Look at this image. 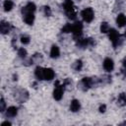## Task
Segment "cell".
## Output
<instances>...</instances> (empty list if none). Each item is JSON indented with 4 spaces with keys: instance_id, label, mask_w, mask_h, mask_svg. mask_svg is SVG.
<instances>
[{
    "instance_id": "44dd1931",
    "label": "cell",
    "mask_w": 126,
    "mask_h": 126,
    "mask_svg": "<svg viewBox=\"0 0 126 126\" xmlns=\"http://www.w3.org/2000/svg\"><path fill=\"white\" fill-rule=\"evenodd\" d=\"M66 15L68 16V18H69L70 20H75L76 17H77V13H76L75 9H72V10H70V11H67V12H66Z\"/></svg>"
},
{
    "instance_id": "6da1fadb",
    "label": "cell",
    "mask_w": 126,
    "mask_h": 126,
    "mask_svg": "<svg viewBox=\"0 0 126 126\" xmlns=\"http://www.w3.org/2000/svg\"><path fill=\"white\" fill-rule=\"evenodd\" d=\"M63 93H64V86L60 85L58 81H56L55 83V89L53 91V97L55 100H60L63 96Z\"/></svg>"
},
{
    "instance_id": "9a60e30c",
    "label": "cell",
    "mask_w": 126,
    "mask_h": 126,
    "mask_svg": "<svg viewBox=\"0 0 126 126\" xmlns=\"http://www.w3.org/2000/svg\"><path fill=\"white\" fill-rule=\"evenodd\" d=\"M60 55V50L57 45H52L51 50H50V57L51 58H57Z\"/></svg>"
},
{
    "instance_id": "7a4b0ae2",
    "label": "cell",
    "mask_w": 126,
    "mask_h": 126,
    "mask_svg": "<svg viewBox=\"0 0 126 126\" xmlns=\"http://www.w3.org/2000/svg\"><path fill=\"white\" fill-rule=\"evenodd\" d=\"M82 31H83V24H82L81 22H76V23L72 26V32H73L74 38H75L76 40H78L79 38H81Z\"/></svg>"
},
{
    "instance_id": "ba28073f",
    "label": "cell",
    "mask_w": 126,
    "mask_h": 126,
    "mask_svg": "<svg viewBox=\"0 0 126 126\" xmlns=\"http://www.w3.org/2000/svg\"><path fill=\"white\" fill-rule=\"evenodd\" d=\"M55 73L51 68H44V75H43V80L50 81L54 78Z\"/></svg>"
},
{
    "instance_id": "484cf974",
    "label": "cell",
    "mask_w": 126,
    "mask_h": 126,
    "mask_svg": "<svg viewBox=\"0 0 126 126\" xmlns=\"http://www.w3.org/2000/svg\"><path fill=\"white\" fill-rule=\"evenodd\" d=\"M43 10H44V15L45 16H51V9H50V7L49 6H44V8H43Z\"/></svg>"
},
{
    "instance_id": "e0dca14e",
    "label": "cell",
    "mask_w": 126,
    "mask_h": 126,
    "mask_svg": "<svg viewBox=\"0 0 126 126\" xmlns=\"http://www.w3.org/2000/svg\"><path fill=\"white\" fill-rule=\"evenodd\" d=\"M63 7H64L65 12L70 11V10L74 9V3H73L72 0H65L64 3H63Z\"/></svg>"
},
{
    "instance_id": "4dcf8cb0",
    "label": "cell",
    "mask_w": 126,
    "mask_h": 126,
    "mask_svg": "<svg viewBox=\"0 0 126 126\" xmlns=\"http://www.w3.org/2000/svg\"><path fill=\"white\" fill-rule=\"evenodd\" d=\"M125 36H126V31H125Z\"/></svg>"
},
{
    "instance_id": "4fadbf2b",
    "label": "cell",
    "mask_w": 126,
    "mask_h": 126,
    "mask_svg": "<svg viewBox=\"0 0 126 126\" xmlns=\"http://www.w3.org/2000/svg\"><path fill=\"white\" fill-rule=\"evenodd\" d=\"M34 75L38 80H43V75H44V68L37 66L34 70Z\"/></svg>"
},
{
    "instance_id": "8fae6325",
    "label": "cell",
    "mask_w": 126,
    "mask_h": 126,
    "mask_svg": "<svg viewBox=\"0 0 126 126\" xmlns=\"http://www.w3.org/2000/svg\"><path fill=\"white\" fill-rule=\"evenodd\" d=\"M116 24H117V26L120 27V28L124 27V26L126 25V17H125V15L119 14V15L117 16V18H116Z\"/></svg>"
},
{
    "instance_id": "83f0119b",
    "label": "cell",
    "mask_w": 126,
    "mask_h": 126,
    "mask_svg": "<svg viewBox=\"0 0 126 126\" xmlns=\"http://www.w3.org/2000/svg\"><path fill=\"white\" fill-rule=\"evenodd\" d=\"M122 63H123V69H122L123 71H122V73L124 74V76H126V56L124 57V59H123V62H122Z\"/></svg>"
},
{
    "instance_id": "cb8c5ba5",
    "label": "cell",
    "mask_w": 126,
    "mask_h": 126,
    "mask_svg": "<svg viewBox=\"0 0 126 126\" xmlns=\"http://www.w3.org/2000/svg\"><path fill=\"white\" fill-rule=\"evenodd\" d=\"M18 55H19L21 58H26V57H27V50H26L24 47H21V48L18 50Z\"/></svg>"
},
{
    "instance_id": "30bf717a",
    "label": "cell",
    "mask_w": 126,
    "mask_h": 126,
    "mask_svg": "<svg viewBox=\"0 0 126 126\" xmlns=\"http://www.w3.org/2000/svg\"><path fill=\"white\" fill-rule=\"evenodd\" d=\"M10 28H11V26H10L9 23H7L5 21L1 22V24H0V32H1V33H3V34L8 33L9 31H10Z\"/></svg>"
},
{
    "instance_id": "ffe728a7",
    "label": "cell",
    "mask_w": 126,
    "mask_h": 126,
    "mask_svg": "<svg viewBox=\"0 0 126 126\" xmlns=\"http://www.w3.org/2000/svg\"><path fill=\"white\" fill-rule=\"evenodd\" d=\"M109 30H110L109 29V25L106 22H102L101 25H100V32L102 33H106V32H109Z\"/></svg>"
},
{
    "instance_id": "d6986e66",
    "label": "cell",
    "mask_w": 126,
    "mask_h": 126,
    "mask_svg": "<svg viewBox=\"0 0 126 126\" xmlns=\"http://www.w3.org/2000/svg\"><path fill=\"white\" fill-rule=\"evenodd\" d=\"M4 10L6 11V12H9V11H11L12 10V8H13V6H14V3L11 1V0H6L5 2H4Z\"/></svg>"
},
{
    "instance_id": "f1b7e54d",
    "label": "cell",
    "mask_w": 126,
    "mask_h": 126,
    "mask_svg": "<svg viewBox=\"0 0 126 126\" xmlns=\"http://www.w3.org/2000/svg\"><path fill=\"white\" fill-rule=\"evenodd\" d=\"M105 109H106V105L105 104H102V105H100L99 106V112H104L105 111Z\"/></svg>"
},
{
    "instance_id": "5bb4252c",
    "label": "cell",
    "mask_w": 126,
    "mask_h": 126,
    "mask_svg": "<svg viewBox=\"0 0 126 126\" xmlns=\"http://www.w3.org/2000/svg\"><path fill=\"white\" fill-rule=\"evenodd\" d=\"M24 21H25V23L28 24V25H32V23H33V21H34L33 13L25 14V15H24Z\"/></svg>"
},
{
    "instance_id": "7c38bea8",
    "label": "cell",
    "mask_w": 126,
    "mask_h": 126,
    "mask_svg": "<svg viewBox=\"0 0 126 126\" xmlns=\"http://www.w3.org/2000/svg\"><path fill=\"white\" fill-rule=\"evenodd\" d=\"M80 107H81V104H80V101H79L78 99H73V100L71 101V104H70V109H71V111L77 112V111H79Z\"/></svg>"
},
{
    "instance_id": "277c9868",
    "label": "cell",
    "mask_w": 126,
    "mask_h": 126,
    "mask_svg": "<svg viewBox=\"0 0 126 126\" xmlns=\"http://www.w3.org/2000/svg\"><path fill=\"white\" fill-rule=\"evenodd\" d=\"M93 85H94V80L93 79H91V78H83L82 81L78 84V88H80L83 91H87Z\"/></svg>"
},
{
    "instance_id": "ac0fdd59",
    "label": "cell",
    "mask_w": 126,
    "mask_h": 126,
    "mask_svg": "<svg viewBox=\"0 0 126 126\" xmlns=\"http://www.w3.org/2000/svg\"><path fill=\"white\" fill-rule=\"evenodd\" d=\"M117 103L120 105V106H124L126 105V94H120L118 95V98H117Z\"/></svg>"
},
{
    "instance_id": "3957f363",
    "label": "cell",
    "mask_w": 126,
    "mask_h": 126,
    "mask_svg": "<svg viewBox=\"0 0 126 126\" xmlns=\"http://www.w3.org/2000/svg\"><path fill=\"white\" fill-rule=\"evenodd\" d=\"M108 36H109V39L111 40L113 46L116 47V46L119 44L118 41H119V37H120L118 32H117L116 30H114V29H110L109 32H108Z\"/></svg>"
},
{
    "instance_id": "5b68a950",
    "label": "cell",
    "mask_w": 126,
    "mask_h": 126,
    "mask_svg": "<svg viewBox=\"0 0 126 126\" xmlns=\"http://www.w3.org/2000/svg\"><path fill=\"white\" fill-rule=\"evenodd\" d=\"M82 17H83V20L87 23H91L93 20H94V11L92 8H86L82 11Z\"/></svg>"
},
{
    "instance_id": "2e32d148",
    "label": "cell",
    "mask_w": 126,
    "mask_h": 126,
    "mask_svg": "<svg viewBox=\"0 0 126 126\" xmlns=\"http://www.w3.org/2000/svg\"><path fill=\"white\" fill-rule=\"evenodd\" d=\"M17 113H18V109L15 106H10L6 110V116L7 117H14L17 115Z\"/></svg>"
},
{
    "instance_id": "d4e9b609",
    "label": "cell",
    "mask_w": 126,
    "mask_h": 126,
    "mask_svg": "<svg viewBox=\"0 0 126 126\" xmlns=\"http://www.w3.org/2000/svg\"><path fill=\"white\" fill-rule=\"evenodd\" d=\"M21 42L23 44H28L30 43V36L29 35H22L21 36Z\"/></svg>"
},
{
    "instance_id": "52a82bcc",
    "label": "cell",
    "mask_w": 126,
    "mask_h": 126,
    "mask_svg": "<svg viewBox=\"0 0 126 126\" xmlns=\"http://www.w3.org/2000/svg\"><path fill=\"white\" fill-rule=\"evenodd\" d=\"M103 68L105 71L107 72H110L113 70L114 68V63H113V60L111 58H105L104 61H103Z\"/></svg>"
},
{
    "instance_id": "9c48e42d",
    "label": "cell",
    "mask_w": 126,
    "mask_h": 126,
    "mask_svg": "<svg viewBox=\"0 0 126 126\" xmlns=\"http://www.w3.org/2000/svg\"><path fill=\"white\" fill-rule=\"evenodd\" d=\"M34 11H35V5H34L33 3H32V2H30V3H28V4L23 8L22 13L25 15V14H28V13H33Z\"/></svg>"
},
{
    "instance_id": "603a6c76",
    "label": "cell",
    "mask_w": 126,
    "mask_h": 126,
    "mask_svg": "<svg viewBox=\"0 0 126 126\" xmlns=\"http://www.w3.org/2000/svg\"><path fill=\"white\" fill-rule=\"evenodd\" d=\"M72 26L71 24H66L63 28H62V32H65V33H68V32H72Z\"/></svg>"
},
{
    "instance_id": "4316f807",
    "label": "cell",
    "mask_w": 126,
    "mask_h": 126,
    "mask_svg": "<svg viewBox=\"0 0 126 126\" xmlns=\"http://www.w3.org/2000/svg\"><path fill=\"white\" fill-rule=\"evenodd\" d=\"M5 106H6L5 100H4L3 97H1V99H0V111H1V112H3V111L5 110Z\"/></svg>"
},
{
    "instance_id": "8992f818",
    "label": "cell",
    "mask_w": 126,
    "mask_h": 126,
    "mask_svg": "<svg viewBox=\"0 0 126 126\" xmlns=\"http://www.w3.org/2000/svg\"><path fill=\"white\" fill-rule=\"evenodd\" d=\"M77 44L79 47H82V48H85V47H88V46H93L94 44V41L93 38H79L77 40Z\"/></svg>"
},
{
    "instance_id": "7402d4cb",
    "label": "cell",
    "mask_w": 126,
    "mask_h": 126,
    "mask_svg": "<svg viewBox=\"0 0 126 126\" xmlns=\"http://www.w3.org/2000/svg\"><path fill=\"white\" fill-rule=\"evenodd\" d=\"M82 66H83V62H82V60H77V61L74 63L73 68H74L76 71H80V70L82 69Z\"/></svg>"
},
{
    "instance_id": "f546056e",
    "label": "cell",
    "mask_w": 126,
    "mask_h": 126,
    "mask_svg": "<svg viewBox=\"0 0 126 126\" xmlns=\"http://www.w3.org/2000/svg\"><path fill=\"white\" fill-rule=\"evenodd\" d=\"M1 125H2V126H6V125L10 126V125H11V123H10V122H8V121H5V122H3Z\"/></svg>"
}]
</instances>
